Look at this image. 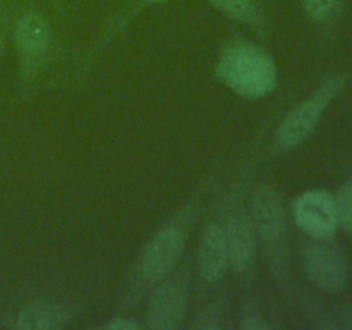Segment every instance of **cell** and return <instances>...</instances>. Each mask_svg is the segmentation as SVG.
Wrapping results in <instances>:
<instances>
[{
	"label": "cell",
	"mask_w": 352,
	"mask_h": 330,
	"mask_svg": "<svg viewBox=\"0 0 352 330\" xmlns=\"http://www.w3.org/2000/svg\"><path fill=\"white\" fill-rule=\"evenodd\" d=\"M217 78L244 98H265L277 86V65L256 45L239 43L222 54Z\"/></svg>",
	"instance_id": "cell-1"
},
{
	"label": "cell",
	"mask_w": 352,
	"mask_h": 330,
	"mask_svg": "<svg viewBox=\"0 0 352 330\" xmlns=\"http://www.w3.org/2000/svg\"><path fill=\"white\" fill-rule=\"evenodd\" d=\"M347 82L346 74H337L323 81L311 95L291 110L278 126L275 141L280 148L289 150L308 140L322 120L330 103L337 98Z\"/></svg>",
	"instance_id": "cell-2"
},
{
	"label": "cell",
	"mask_w": 352,
	"mask_h": 330,
	"mask_svg": "<svg viewBox=\"0 0 352 330\" xmlns=\"http://www.w3.org/2000/svg\"><path fill=\"white\" fill-rule=\"evenodd\" d=\"M179 220L167 223L155 232L150 243L144 248L140 260V272L143 278L150 284L160 282L167 277L177 265L186 241H188V222L189 217L179 213Z\"/></svg>",
	"instance_id": "cell-3"
},
{
	"label": "cell",
	"mask_w": 352,
	"mask_h": 330,
	"mask_svg": "<svg viewBox=\"0 0 352 330\" xmlns=\"http://www.w3.org/2000/svg\"><path fill=\"white\" fill-rule=\"evenodd\" d=\"M302 265L309 282L320 291L337 294L346 287L349 278L347 256L339 244L329 241V237L306 244L302 251Z\"/></svg>",
	"instance_id": "cell-4"
},
{
	"label": "cell",
	"mask_w": 352,
	"mask_h": 330,
	"mask_svg": "<svg viewBox=\"0 0 352 330\" xmlns=\"http://www.w3.org/2000/svg\"><path fill=\"white\" fill-rule=\"evenodd\" d=\"M294 219L299 229L313 239L330 237L339 227L336 198L329 191H306L294 201Z\"/></svg>",
	"instance_id": "cell-5"
},
{
	"label": "cell",
	"mask_w": 352,
	"mask_h": 330,
	"mask_svg": "<svg viewBox=\"0 0 352 330\" xmlns=\"http://www.w3.org/2000/svg\"><path fill=\"white\" fill-rule=\"evenodd\" d=\"M222 223L229 265L236 274H246L253 267L258 251V234L253 219L243 206H234Z\"/></svg>",
	"instance_id": "cell-6"
},
{
	"label": "cell",
	"mask_w": 352,
	"mask_h": 330,
	"mask_svg": "<svg viewBox=\"0 0 352 330\" xmlns=\"http://www.w3.org/2000/svg\"><path fill=\"white\" fill-rule=\"evenodd\" d=\"M251 219L256 234L268 246H282L287 234V215L282 196L272 184L256 189L251 203Z\"/></svg>",
	"instance_id": "cell-7"
},
{
	"label": "cell",
	"mask_w": 352,
	"mask_h": 330,
	"mask_svg": "<svg viewBox=\"0 0 352 330\" xmlns=\"http://www.w3.org/2000/svg\"><path fill=\"white\" fill-rule=\"evenodd\" d=\"M188 309V296L179 282L167 280L155 289L148 305V327L174 330L181 325Z\"/></svg>",
	"instance_id": "cell-8"
},
{
	"label": "cell",
	"mask_w": 352,
	"mask_h": 330,
	"mask_svg": "<svg viewBox=\"0 0 352 330\" xmlns=\"http://www.w3.org/2000/svg\"><path fill=\"white\" fill-rule=\"evenodd\" d=\"M50 41V24L41 14L26 12L19 17L14 28V43L26 67L38 64V60L47 54Z\"/></svg>",
	"instance_id": "cell-9"
},
{
	"label": "cell",
	"mask_w": 352,
	"mask_h": 330,
	"mask_svg": "<svg viewBox=\"0 0 352 330\" xmlns=\"http://www.w3.org/2000/svg\"><path fill=\"white\" fill-rule=\"evenodd\" d=\"M229 268L226 234L222 222H210L203 230L198 248V274L206 284H217Z\"/></svg>",
	"instance_id": "cell-10"
},
{
	"label": "cell",
	"mask_w": 352,
	"mask_h": 330,
	"mask_svg": "<svg viewBox=\"0 0 352 330\" xmlns=\"http://www.w3.org/2000/svg\"><path fill=\"white\" fill-rule=\"evenodd\" d=\"M71 320V311L64 306L36 301L19 309L16 327L21 330H57L67 327Z\"/></svg>",
	"instance_id": "cell-11"
},
{
	"label": "cell",
	"mask_w": 352,
	"mask_h": 330,
	"mask_svg": "<svg viewBox=\"0 0 352 330\" xmlns=\"http://www.w3.org/2000/svg\"><path fill=\"white\" fill-rule=\"evenodd\" d=\"M208 2L241 23L251 24L258 21V7L254 0H208Z\"/></svg>",
	"instance_id": "cell-12"
},
{
	"label": "cell",
	"mask_w": 352,
	"mask_h": 330,
	"mask_svg": "<svg viewBox=\"0 0 352 330\" xmlns=\"http://www.w3.org/2000/svg\"><path fill=\"white\" fill-rule=\"evenodd\" d=\"M333 198H336L339 226L352 236V179L340 186Z\"/></svg>",
	"instance_id": "cell-13"
},
{
	"label": "cell",
	"mask_w": 352,
	"mask_h": 330,
	"mask_svg": "<svg viewBox=\"0 0 352 330\" xmlns=\"http://www.w3.org/2000/svg\"><path fill=\"white\" fill-rule=\"evenodd\" d=\"M308 16L315 21L329 19L337 9L339 0H301Z\"/></svg>",
	"instance_id": "cell-14"
},
{
	"label": "cell",
	"mask_w": 352,
	"mask_h": 330,
	"mask_svg": "<svg viewBox=\"0 0 352 330\" xmlns=\"http://www.w3.org/2000/svg\"><path fill=\"white\" fill-rule=\"evenodd\" d=\"M219 318L220 306H208L196 316V322L192 323V327L195 329H219Z\"/></svg>",
	"instance_id": "cell-15"
},
{
	"label": "cell",
	"mask_w": 352,
	"mask_h": 330,
	"mask_svg": "<svg viewBox=\"0 0 352 330\" xmlns=\"http://www.w3.org/2000/svg\"><path fill=\"white\" fill-rule=\"evenodd\" d=\"M272 323H268L263 316L258 313L256 308H250L246 309L243 316V329L248 330H263V329H270Z\"/></svg>",
	"instance_id": "cell-16"
},
{
	"label": "cell",
	"mask_w": 352,
	"mask_h": 330,
	"mask_svg": "<svg viewBox=\"0 0 352 330\" xmlns=\"http://www.w3.org/2000/svg\"><path fill=\"white\" fill-rule=\"evenodd\" d=\"M105 329H109V330H136V329H140V325H138L134 320L124 318V316H116L112 322L107 323Z\"/></svg>",
	"instance_id": "cell-17"
},
{
	"label": "cell",
	"mask_w": 352,
	"mask_h": 330,
	"mask_svg": "<svg viewBox=\"0 0 352 330\" xmlns=\"http://www.w3.org/2000/svg\"><path fill=\"white\" fill-rule=\"evenodd\" d=\"M337 318H339L340 327L352 330V302L340 306L339 311H337Z\"/></svg>",
	"instance_id": "cell-18"
},
{
	"label": "cell",
	"mask_w": 352,
	"mask_h": 330,
	"mask_svg": "<svg viewBox=\"0 0 352 330\" xmlns=\"http://www.w3.org/2000/svg\"><path fill=\"white\" fill-rule=\"evenodd\" d=\"M0 52H2V36H0Z\"/></svg>",
	"instance_id": "cell-19"
},
{
	"label": "cell",
	"mask_w": 352,
	"mask_h": 330,
	"mask_svg": "<svg viewBox=\"0 0 352 330\" xmlns=\"http://www.w3.org/2000/svg\"><path fill=\"white\" fill-rule=\"evenodd\" d=\"M151 2H165V0H151Z\"/></svg>",
	"instance_id": "cell-20"
}]
</instances>
